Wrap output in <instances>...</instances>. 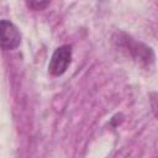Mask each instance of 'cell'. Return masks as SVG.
<instances>
[{"label": "cell", "instance_id": "obj_3", "mask_svg": "<svg viewBox=\"0 0 158 158\" xmlns=\"http://www.w3.org/2000/svg\"><path fill=\"white\" fill-rule=\"evenodd\" d=\"M26 5L31 9V10H43L44 7H47L49 5V1H36V0H32V1H26Z\"/></svg>", "mask_w": 158, "mask_h": 158}, {"label": "cell", "instance_id": "obj_1", "mask_svg": "<svg viewBox=\"0 0 158 158\" xmlns=\"http://www.w3.org/2000/svg\"><path fill=\"white\" fill-rule=\"evenodd\" d=\"M72 60V47L68 44H63L58 47L49 60L48 72L53 77H59L65 73Z\"/></svg>", "mask_w": 158, "mask_h": 158}, {"label": "cell", "instance_id": "obj_2", "mask_svg": "<svg viewBox=\"0 0 158 158\" xmlns=\"http://www.w3.org/2000/svg\"><path fill=\"white\" fill-rule=\"evenodd\" d=\"M20 42L21 35L17 27L7 20H0V48L4 51H11L19 47Z\"/></svg>", "mask_w": 158, "mask_h": 158}]
</instances>
